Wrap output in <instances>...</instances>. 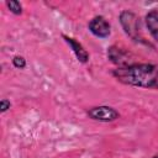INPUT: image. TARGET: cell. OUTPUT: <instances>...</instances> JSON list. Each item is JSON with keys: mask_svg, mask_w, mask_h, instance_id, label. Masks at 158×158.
I'll use <instances>...</instances> for the list:
<instances>
[{"mask_svg": "<svg viewBox=\"0 0 158 158\" xmlns=\"http://www.w3.org/2000/svg\"><path fill=\"white\" fill-rule=\"evenodd\" d=\"M89 117H91L93 120H98V121H102V122H109V121H114L116 118H118V112L110 107V106H96V107H91L88 111Z\"/></svg>", "mask_w": 158, "mask_h": 158, "instance_id": "3", "label": "cell"}, {"mask_svg": "<svg viewBox=\"0 0 158 158\" xmlns=\"http://www.w3.org/2000/svg\"><path fill=\"white\" fill-rule=\"evenodd\" d=\"M12 64L16 67V68H25V65H26V60H25V58L23 57H20V56H16V57H14V59H12Z\"/></svg>", "mask_w": 158, "mask_h": 158, "instance_id": "9", "label": "cell"}, {"mask_svg": "<svg viewBox=\"0 0 158 158\" xmlns=\"http://www.w3.org/2000/svg\"><path fill=\"white\" fill-rule=\"evenodd\" d=\"M89 30L100 38H105L110 35V23L102 16H95L89 22Z\"/></svg>", "mask_w": 158, "mask_h": 158, "instance_id": "4", "label": "cell"}, {"mask_svg": "<svg viewBox=\"0 0 158 158\" xmlns=\"http://www.w3.org/2000/svg\"><path fill=\"white\" fill-rule=\"evenodd\" d=\"M121 25L125 30V32L135 41L141 40L139 37V21L137 16L131 11H123L120 15Z\"/></svg>", "mask_w": 158, "mask_h": 158, "instance_id": "2", "label": "cell"}, {"mask_svg": "<svg viewBox=\"0 0 158 158\" xmlns=\"http://www.w3.org/2000/svg\"><path fill=\"white\" fill-rule=\"evenodd\" d=\"M146 23L148 31L153 36V38L158 42V10H152L146 16Z\"/></svg>", "mask_w": 158, "mask_h": 158, "instance_id": "7", "label": "cell"}, {"mask_svg": "<svg viewBox=\"0 0 158 158\" xmlns=\"http://www.w3.org/2000/svg\"><path fill=\"white\" fill-rule=\"evenodd\" d=\"M10 101H7L6 99H2L0 101V109H1V112H5L7 109H10Z\"/></svg>", "mask_w": 158, "mask_h": 158, "instance_id": "10", "label": "cell"}, {"mask_svg": "<svg viewBox=\"0 0 158 158\" xmlns=\"http://www.w3.org/2000/svg\"><path fill=\"white\" fill-rule=\"evenodd\" d=\"M114 77L127 85L158 89V67L154 64H130L112 72Z\"/></svg>", "mask_w": 158, "mask_h": 158, "instance_id": "1", "label": "cell"}, {"mask_svg": "<svg viewBox=\"0 0 158 158\" xmlns=\"http://www.w3.org/2000/svg\"><path fill=\"white\" fill-rule=\"evenodd\" d=\"M6 5H7L9 10H10L12 14H15V15H20V14L22 12V6H21V4H20L19 1H16V0L7 1Z\"/></svg>", "mask_w": 158, "mask_h": 158, "instance_id": "8", "label": "cell"}, {"mask_svg": "<svg viewBox=\"0 0 158 158\" xmlns=\"http://www.w3.org/2000/svg\"><path fill=\"white\" fill-rule=\"evenodd\" d=\"M107 56H109V58L111 59L112 63L118 65V68L130 65V62H128L130 60V54L127 52H125L123 49H121V48L110 47L109 51H107Z\"/></svg>", "mask_w": 158, "mask_h": 158, "instance_id": "5", "label": "cell"}, {"mask_svg": "<svg viewBox=\"0 0 158 158\" xmlns=\"http://www.w3.org/2000/svg\"><path fill=\"white\" fill-rule=\"evenodd\" d=\"M63 38H64L65 42L70 46V48L73 49V52H74V54L77 56V58H78L81 63H86L88 59H89V54H88V52L84 49V47H83L79 42H77L74 38H72V37L63 36Z\"/></svg>", "mask_w": 158, "mask_h": 158, "instance_id": "6", "label": "cell"}, {"mask_svg": "<svg viewBox=\"0 0 158 158\" xmlns=\"http://www.w3.org/2000/svg\"><path fill=\"white\" fill-rule=\"evenodd\" d=\"M152 158H158V154H156V156H153Z\"/></svg>", "mask_w": 158, "mask_h": 158, "instance_id": "11", "label": "cell"}]
</instances>
